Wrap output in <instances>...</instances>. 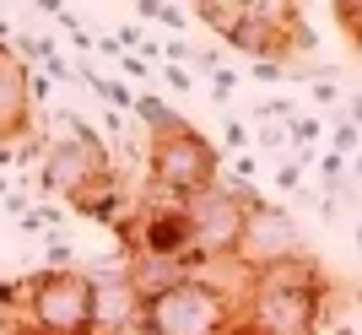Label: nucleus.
<instances>
[{
	"mask_svg": "<svg viewBox=\"0 0 362 335\" xmlns=\"http://www.w3.org/2000/svg\"><path fill=\"white\" fill-rule=\"evenodd\" d=\"M243 292L249 287H227L216 265H200V276L141 303L136 335H233Z\"/></svg>",
	"mask_w": 362,
	"mask_h": 335,
	"instance_id": "nucleus-1",
	"label": "nucleus"
},
{
	"mask_svg": "<svg viewBox=\"0 0 362 335\" xmlns=\"http://www.w3.org/2000/svg\"><path fill=\"white\" fill-rule=\"evenodd\" d=\"M60 124H65V136L49 141V157H44V168H38V195H60L65 206H71L76 195H87L98 184H114L119 173H114V157H108L103 136H98L81 114L65 108Z\"/></svg>",
	"mask_w": 362,
	"mask_h": 335,
	"instance_id": "nucleus-2",
	"label": "nucleus"
},
{
	"mask_svg": "<svg viewBox=\"0 0 362 335\" xmlns=\"http://www.w3.org/2000/svg\"><path fill=\"white\" fill-rule=\"evenodd\" d=\"M146 179H151L157 195L195 200L222 179V157H216V146L200 136L189 119H179L173 130L146 141Z\"/></svg>",
	"mask_w": 362,
	"mask_h": 335,
	"instance_id": "nucleus-3",
	"label": "nucleus"
},
{
	"mask_svg": "<svg viewBox=\"0 0 362 335\" xmlns=\"http://www.w3.org/2000/svg\"><path fill=\"white\" fill-rule=\"evenodd\" d=\"M330 292H298V287H259L249 281L238 303L233 335H319L330 324Z\"/></svg>",
	"mask_w": 362,
	"mask_h": 335,
	"instance_id": "nucleus-4",
	"label": "nucleus"
},
{
	"mask_svg": "<svg viewBox=\"0 0 362 335\" xmlns=\"http://www.w3.org/2000/svg\"><path fill=\"white\" fill-rule=\"evenodd\" d=\"M255 189L238 179H216L206 195L184 200L189 211V233H195V254L200 265H222V259H238V244H243V222H249V206H255Z\"/></svg>",
	"mask_w": 362,
	"mask_h": 335,
	"instance_id": "nucleus-5",
	"label": "nucleus"
},
{
	"mask_svg": "<svg viewBox=\"0 0 362 335\" xmlns=\"http://www.w3.org/2000/svg\"><path fill=\"white\" fill-rule=\"evenodd\" d=\"M33 330L38 335H92L98 324V281L92 271H33L28 298Z\"/></svg>",
	"mask_w": 362,
	"mask_h": 335,
	"instance_id": "nucleus-6",
	"label": "nucleus"
},
{
	"mask_svg": "<svg viewBox=\"0 0 362 335\" xmlns=\"http://www.w3.org/2000/svg\"><path fill=\"white\" fill-rule=\"evenodd\" d=\"M292 254H303V233H298V222H292L281 206H271V200L259 195L255 206H249V222H243L238 265L255 276V271H265V265H276V259H292Z\"/></svg>",
	"mask_w": 362,
	"mask_h": 335,
	"instance_id": "nucleus-7",
	"label": "nucleus"
},
{
	"mask_svg": "<svg viewBox=\"0 0 362 335\" xmlns=\"http://www.w3.org/2000/svg\"><path fill=\"white\" fill-rule=\"evenodd\" d=\"M33 136V71L16 49H0V146Z\"/></svg>",
	"mask_w": 362,
	"mask_h": 335,
	"instance_id": "nucleus-8",
	"label": "nucleus"
},
{
	"mask_svg": "<svg viewBox=\"0 0 362 335\" xmlns=\"http://www.w3.org/2000/svg\"><path fill=\"white\" fill-rule=\"evenodd\" d=\"M92 281H98V324H92V335H136L141 298L130 287L124 265L119 271H92Z\"/></svg>",
	"mask_w": 362,
	"mask_h": 335,
	"instance_id": "nucleus-9",
	"label": "nucleus"
},
{
	"mask_svg": "<svg viewBox=\"0 0 362 335\" xmlns=\"http://www.w3.org/2000/svg\"><path fill=\"white\" fill-rule=\"evenodd\" d=\"M130 114H136V119H141V130H146V141H151V136H163V130H173V124L184 119V114H173V108H168L163 98H157V92H141Z\"/></svg>",
	"mask_w": 362,
	"mask_h": 335,
	"instance_id": "nucleus-10",
	"label": "nucleus"
},
{
	"mask_svg": "<svg viewBox=\"0 0 362 335\" xmlns=\"http://www.w3.org/2000/svg\"><path fill=\"white\" fill-rule=\"evenodd\" d=\"M287 136H292V146H298L292 157H298V163H308V157H314V146L325 141V124H319V119H308V114H298V119L287 124Z\"/></svg>",
	"mask_w": 362,
	"mask_h": 335,
	"instance_id": "nucleus-11",
	"label": "nucleus"
},
{
	"mask_svg": "<svg viewBox=\"0 0 362 335\" xmlns=\"http://www.w3.org/2000/svg\"><path fill=\"white\" fill-rule=\"evenodd\" d=\"M319 179H325V195H341V189H346V157L319 152Z\"/></svg>",
	"mask_w": 362,
	"mask_h": 335,
	"instance_id": "nucleus-12",
	"label": "nucleus"
},
{
	"mask_svg": "<svg viewBox=\"0 0 362 335\" xmlns=\"http://www.w3.org/2000/svg\"><path fill=\"white\" fill-rule=\"evenodd\" d=\"M335 22H341V33H346V44L362 54V6H335Z\"/></svg>",
	"mask_w": 362,
	"mask_h": 335,
	"instance_id": "nucleus-13",
	"label": "nucleus"
},
{
	"mask_svg": "<svg viewBox=\"0 0 362 335\" xmlns=\"http://www.w3.org/2000/svg\"><path fill=\"white\" fill-rule=\"evenodd\" d=\"M330 152H341V157H357V152H362V130L341 119V124L330 130Z\"/></svg>",
	"mask_w": 362,
	"mask_h": 335,
	"instance_id": "nucleus-14",
	"label": "nucleus"
},
{
	"mask_svg": "<svg viewBox=\"0 0 362 335\" xmlns=\"http://www.w3.org/2000/svg\"><path fill=\"white\" fill-rule=\"evenodd\" d=\"M16 49H22L28 60H44V65L60 54V49H54V38H44V33H22V38H16Z\"/></svg>",
	"mask_w": 362,
	"mask_h": 335,
	"instance_id": "nucleus-15",
	"label": "nucleus"
},
{
	"mask_svg": "<svg viewBox=\"0 0 362 335\" xmlns=\"http://www.w3.org/2000/svg\"><path fill=\"white\" fill-rule=\"evenodd\" d=\"M303 168H308V163L281 157V163H276V189H303Z\"/></svg>",
	"mask_w": 362,
	"mask_h": 335,
	"instance_id": "nucleus-16",
	"label": "nucleus"
},
{
	"mask_svg": "<svg viewBox=\"0 0 362 335\" xmlns=\"http://www.w3.org/2000/svg\"><path fill=\"white\" fill-rule=\"evenodd\" d=\"M255 146H265V152H287V146H292V136H287V124H259V136H255Z\"/></svg>",
	"mask_w": 362,
	"mask_h": 335,
	"instance_id": "nucleus-17",
	"label": "nucleus"
},
{
	"mask_svg": "<svg viewBox=\"0 0 362 335\" xmlns=\"http://www.w3.org/2000/svg\"><path fill=\"white\" fill-rule=\"evenodd\" d=\"M222 146H227V152H243V146H249V130H243V119H233V114H227V124H222Z\"/></svg>",
	"mask_w": 362,
	"mask_h": 335,
	"instance_id": "nucleus-18",
	"label": "nucleus"
},
{
	"mask_svg": "<svg viewBox=\"0 0 362 335\" xmlns=\"http://www.w3.org/2000/svg\"><path fill=\"white\" fill-rule=\"evenodd\" d=\"M49 271H71V244L60 233H49Z\"/></svg>",
	"mask_w": 362,
	"mask_h": 335,
	"instance_id": "nucleus-19",
	"label": "nucleus"
},
{
	"mask_svg": "<svg viewBox=\"0 0 362 335\" xmlns=\"http://www.w3.org/2000/svg\"><path fill=\"white\" fill-rule=\"evenodd\" d=\"M119 71H124V81H151V65L141 54H119Z\"/></svg>",
	"mask_w": 362,
	"mask_h": 335,
	"instance_id": "nucleus-20",
	"label": "nucleus"
},
{
	"mask_svg": "<svg viewBox=\"0 0 362 335\" xmlns=\"http://www.w3.org/2000/svg\"><path fill=\"white\" fill-rule=\"evenodd\" d=\"M163 81L173 92H189V87H195V71H184V65H163Z\"/></svg>",
	"mask_w": 362,
	"mask_h": 335,
	"instance_id": "nucleus-21",
	"label": "nucleus"
},
{
	"mask_svg": "<svg viewBox=\"0 0 362 335\" xmlns=\"http://www.w3.org/2000/svg\"><path fill=\"white\" fill-rule=\"evenodd\" d=\"M157 22H163V28H184V22H189V16H184L179 6H163V11H157Z\"/></svg>",
	"mask_w": 362,
	"mask_h": 335,
	"instance_id": "nucleus-22",
	"label": "nucleus"
},
{
	"mask_svg": "<svg viewBox=\"0 0 362 335\" xmlns=\"http://www.w3.org/2000/svg\"><path fill=\"white\" fill-rule=\"evenodd\" d=\"M346 124H357V130H362V98H346Z\"/></svg>",
	"mask_w": 362,
	"mask_h": 335,
	"instance_id": "nucleus-23",
	"label": "nucleus"
},
{
	"mask_svg": "<svg viewBox=\"0 0 362 335\" xmlns=\"http://www.w3.org/2000/svg\"><path fill=\"white\" fill-rule=\"evenodd\" d=\"M157 11H163L157 0H141V6H136V16H141V22H157Z\"/></svg>",
	"mask_w": 362,
	"mask_h": 335,
	"instance_id": "nucleus-24",
	"label": "nucleus"
},
{
	"mask_svg": "<svg viewBox=\"0 0 362 335\" xmlns=\"http://www.w3.org/2000/svg\"><path fill=\"white\" fill-rule=\"evenodd\" d=\"M351 179H357V184H362V152H357V157H351Z\"/></svg>",
	"mask_w": 362,
	"mask_h": 335,
	"instance_id": "nucleus-25",
	"label": "nucleus"
},
{
	"mask_svg": "<svg viewBox=\"0 0 362 335\" xmlns=\"http://www.w3.org/2000/svg\"><path fill=\"white\" fill-rule=\"evenodd\" d=\"M6 195H11V179H0V206H6Z\"/></svg>",
	"mask_w": 362,
	"mask_h": 335,
	"instance_id": "nucleus-26",
	"label": "nucleus"
},
{
	"mask_svg": "<svg viewBox=\"0 0 362 335\" xmlns=\"http://www.w3.org/2000/svg\"><path fill=\"white\" fill-rule=\"evenodd\" d=\"M357 249H362V222H357Z\"/></svg>",
	"mask_w": 362,
	"mask_h": 335,
	"instance_id": "nucleus-27",
	"label": "nucleus"
}]
</instances>
